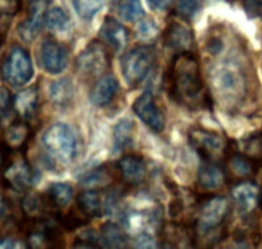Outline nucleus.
Masks as SVG:
<instances>
[{"mask_svg":"<svg viewBox=\"0 0 262 249\" xmlns=\"http://www.w3.org/2000/svg\"><path fill=\"white\" fill-rule=\"evenodd\" d=\"M89 217L84 216L81 211H71L66 216H59V222L66 230H76L89 222Z\"/></svg>","mask_w":262,"mask_h":249,"instance_id":"32","label":"nucleus"},{"mask_svg":"<svg viewBox=\"0 0 262 249\" xmlns=\"http://www.w3.org/2000/svg\"><path fill=\"white\" fill-rule=\"evenodd\" d=\"M51 102L59 107H68L74 99V84L69 78H61L53 82L49 87Z\"/></svg>","mask_w":262,"mask_h":249,"instance_id":"21","label":"nucleus"},{"mask_svg":"<svg viewBox=\"0 0 262 249\" xmlns=\"http://www.w3.org/2000/svg\"><path fill=\"white\" fill-rule=\"evenodd\" d=\"M18 244L12 238H2L0 239V248H17Z\"/></svg>","mask_w":262,"mask_h":249,"instance_id":"40","label":"nucleus"},{"mask_svg":"<svg viewBox=\"0 0 262 249\" xmlns=\"http://www.w3.org/2000/svg\"><path fill=\"white\" fill-rule=\"evenodd\" d=\"M42 145L49 156L60 163H71L77 156V137L73 129L63 123L51 125L42 135Z\"/></svg>","mask_w":262,"mask_h":249,"instance_id":"4","label":"nucleus"},{"mask_svg":"<svg viewBox=\"0 0 262 249\" xmlns=\"http://www.w3.org/2000/svg\"><path fill=\"white\" fill-rule=\"evenodd\" d=\"M243 7L251 17H262V0H243Z\"/></svg>","mask_w":262,"mask_h":249,"instance_id":"36","label":"nucleus"},{"mask_svg":"<svg viewBox=\"0 0 262 249\" xmlns=\"http://www.w3.org/2000/svg\"><path fill=\"white\" fill-rule=\"evenodd\" d=\"M229 214V202L220 196H212L201 205L197 219V230L200 234H209L222 227Z\"/></svg>","mask_w":262,"mask_h":249,"instance_id":"6","label":"nucleus"},{"mask_svg":"<svg viewBox=\"0 0 262 249\" xmlns=\"http://www.w3.org/2000/svg\"><path fill=\"white\" fill-rule=\"evenodd\" d=\"M138 30H140L141 35L145 36V37L154 35V33L158 31L156 30V26L151 22H142L140 25V28H138Z\"/></svg>","mask_w":262,"mask_h":249,"instance_id":"38","label":"nucleus"},{"mask_svg":"<svg viewBox=\"0 0 262 249\" xmlns=\"http://www.w3.org/2000/svg\"><path fill=\"white\" fill-rule=\"evenodd\" d=\"M13 109L17 111L20 119L31 122L36 117L38 109L37 87L32 86L20 91L13 100Z\"/></svg>","mask_w":262,"mask_h":249,"instance_id":"18","label":"nucleus"},{"mask_svg":"<svg viewBox=\"0 0 262 249\" xmlns=\"http://www.w3.org/2000/svg\"><path fill=\"white\" fill-rule=\"evenodd\" d=\"M210 82L214 97L220 105L234 106L245 96V76L233 63H224L212 69Z\"/></svg>","mask_w":262,"mask_h":249,"instance_id":"2","label":"nucleus"},{"mask_svg":"<svg viewBox=\"0 0 262 249\" xmlns=\"http://www.w3.org/2000/svg\"><path fill=\"white\" fill-rule=\"evenodd\" d=\"M79 183L89 188H100L110 183V174L105 166H99L79 178Z\"/></svg>","mask_w":262,"mask_h":249,"instance_id":"28","label":"nucleus"},{"mask_svg":"<svg viewBox=\"0 0 262 249\" xmlns=\"http://www.w3.org/2000/svg\"><path fill=\"white\" fill-rule=\"evenodd\" d=\"M148 5H150L152 9L155 10H166L170 4L173 3V0H147Z\"/></svg>","mask_w":262,"mask_h":249,"instance_id":"37","label":"nucleus"},{"mask_svg":"<svg viewBox=\"0 0 262 249\" xmlns=\"http://www.w3.org/2000/svg\"><path fill=\"white\" fill-rule=\"evenodd\" d=\"M189 143L192 147L201 155L205 161H216L225 157L228 147L225 146L224 138L215 132L193 128L188 133Z\"/></svg>","mask_w":262,"mask_h":249,"instance_id":"7","label":"nucleus"},{"mask_svg":"<svg viewBox=\"0 0 262 249\" xmlns=\"http://www.w3.org/2000/svg\"><path fill=\"white\" fill-rule=\"evenodd\" d=\"M13 148L7 142H0V175L4 174L8 165L13 160Z\"/></svg>","mask_w":262,"mask_h":249,"instance_id":"35","label":"nucleus"},{"mask_svg":"<svg viewBox=\"0 0 262 249\" xmlns=\"http://www.w3.org/2000/svg\"><path fill=\"white\" fill-rule=\"evenodd\" d=\"M133 111L154 132L160 133L165 128V117L150 91L143 92L136 100L133 104Z\"/></svg>","mask_w":262,"mask_h":249,"instance_id":"10","label":"nucleus"},{"mask_svg":"<svg viewBox=\"0 0 262 249\" xmlns=\"http://www.w3.org/2000/svg\"><path fill=\"white\" fill-rule=\"evenodd\" d=\"M202 0H178L177 14L184 20H191L201 9Z\"/></svg>","mask_w":262,"mask_h":249,"instance_id":"31","label":"nucleus"},{"mask_svg":"<svg viewBox=\"0 0 262 249\" xmlns=\"http://www.w3.org/2000/svg\"><path fill=\"white\" fill-rule=\"evenodd\" d=\"M77 207L89 219L101 216L102 201L100 194L94 189L84 191L77 197Z\"/></svg>","mask_w":262,"mask_h":249,"instance_id":"23","label":"nucleus"},{"mask_svg":"<svg viewBox=\"0 0 262 249\" xmlns=\"http://www.w3.org/2000/svg\"><path fill=\"white\" fill-rule=\"evenodd\" d=\"M77 71L84 77H95L110 68V58L106 48L99 41H92L78 55Z\"/></svg>","mask_w":262,"mask_h":249,"instance_id":"8","label":"nucleus"},{"mask_svg":"<svg viewBox=\"0 0 262 249\" xmlns=\"http://www.w3.org/2000/svg\"><path fill=\"white\" fill-rule=\"evenodd\" d=\"M168 89L171 99L178 104L193 109L201 104L204 81L200 61L193 51L177 53L168 69Z\"/></svg>","mask_w":262,"mask_h":249,"instance_id":"1","label":"nucleus"},{"mask_svg":"<svg viewBox=\"0 0 262 249\" xmlns=\"http://www.w3.org/2000/svg\"><path fill=\"white\" fill-rule=\"evenodd\" d=\"M4 182L9 188L17 192H25L37 183L38 174L31 168L23 157L13 159L3 174Z\"/></svg>","mask_w":262,"mask_h":249,"instance_id":"9","label":"nucleus"},{"mask_svg":"<svg viewBox=\"0 0 262 249\" xmlns=\"http://www.w3.org/2000/svg\"><path fill=\"white\" fill-rule=\"evenodd\" d=\"M3 79L12 87H22L33 76L30 54L20 46H14L2 66Z\"/></svg>","mask_w":262,"mask_h":249,"instance_id":"5","label":"nucleus"},{"mask_svg":"<svg viewBox=\"0 0 262 249\" xmlns=\"http://www.w3.org/2000/svg\"><path fill=\"white\" fill-rule=\"evenodd\" d=\"M46 0H32L28 7V17L18 25V35L26 42H32L45 23Z\"/></svg>","mask_w":262,"mask_h":249,"instance_id":"12","label":"nucleus"},{"mask_svg":"<svg viewBox=\"0 0 262 249\" xmlns=\"http://www.w3.org/2000/svg\"><path fill=\"white\" fill-rule=\"evenodd\" d=\"M118 13L127 22H136L145 15L140 0H118Z\"/></svg>","mask_w":262,"mask_h":249,"instance_id":"29","label":"nucleus"},{"mask_svg":"<svg viewBox=\"0 0 262 249\" xmlns=\"http://www.w3.org/2000/svg\"><path fill=\"white\" fill-rule=\"evenodd\" d=\"M227 182V171L216 161H204L199 170L200 186L207 191L222 188Z\"/></svg>","mask_w":262,"mask_h":249,"instance_id":"17","label":"nucleus"},{"mask_svg":"<svg viewBox=\"0 0 262 249\" xmlns=\"http://www.w3.org/2000/svg\"><path fill=\"white\" fill-rule=\"evenodd\" d=\"M163 40L166 48L176 50L177 53L192 51L194 45L193 32L179 22H173L166 27Z\"/></svg>","mask_w":262,"mask_h":249,"instance_id":"13","label":"nucleus"},{"mask_svg":"<svg viewBox=\"0 0 262 249\" xmlns=\"http://www.w3.org/2000/svg\"><path fill=\"white\" fill-rule=\"evenodd\" d=\"M31 137V125L27 120H15L5 132V142L13 150L22 151Z\"/></svg>","mask_w":262,"mask_h":249,"instance_id":"20","label":"nucleus"},{"mask_svg":"<svg viewBox=\"0 0 262 249\" xmlns=\"http://www.w3.org/2000/svg\"><path fill=\"white\" fill-rule=\"evenodd\" d=\"M4 118H5V115H4V112H3L2 107H0V127H2V122H3V119H4Z\"/></svg>","mask_w":262,"mask_h":249,"instance_id":"42","label":"nucleus"},{"mask_svg":"<svg viewBox=\"0 0 262 249\" xmlns=\"http://www.w3.org/2000/svg\"><path fill=\"white\" fill-rule=\"evenodd\" d=\"M229 148V147H228ZM227 169L234 176L239 179H246L251 176L255 171L253 163L245 155H241L238 152H227Z\"/></svg>","mask_w":262,"mask_h":249,"instance_id":"25","label":"nucleus"},{"mask_svg":"<svg viewBox=\"0 0 262 249\" xmlns=\"http://www.w3.org/2000/svg\"><path fill=\"white\" fill-rule=\"evenodd\" d=\"M133 134V123L128 119H123L122 122L118 123L114 128V151L124 150L127 146L132 142Z\"/></svg>","mask_w":262,"mask_h":249,"instance_id":"26","label":"nucleus"},{"mask_svg":"<svg viewBox=\"0 0 262 249\" xmlns=\"http://www.w3.org/2000/svg\"><path fill=\"white\" fill-rule=\"evenodd\" d=\"M118 92H119V82L117 77L113 74H106L101 77L92 87L90 92V100L95 106L104 107L115 99Z\"/></svg>","mask_w":262,"mask_h":249,"instance_id":"16","label":"nucleus"},{"mask_svg":"<svg viewBox=\"0 0 262 249\" xmlns=\"http://www.w3.org/2000/svg\"><path fill=\"white\" fill-rule=\"evenodd\" d=\"M232 196L242 214L253 211L258 202V188L251 182H238L232 189Z\"/></svg>","mask_w":262,"mask_h":249,"instance_id":"19","label":"nucleus"},{"mask_svg":"<svg viewBox=\"0 0 262 249\" xmlns=\"http://www.w3.org/2000/svg\"><path fill=\"white\" fill-rule=\"evenodd\" d=\"M118 171H119L122 180L129 186H138L142 183L147 174V168L141 156L125 155L118 161Z\"/></svg>","mask_w":262,"mask_h":249,"instance_id":"14","label":"nucleus"},{"mask_svg":"<svg viewBox=\"0 0 262 249\" xmlns=\"http://www.w3.org/2000/svg\"><path fill=\"white\" fill-rule=\"evenodd\" d=\"M69 54L64 45L58 41L46 38L41 43L40 63L42 68L50 74H59L68 65Z\"/></svg>","mask_w":262,"mask_h":249,"instance_id":"11","label":"nucleus"},{"mask_svg":"<svg viewBox=\"0 0 262 249\" xmlns=\"http://www.w3.org/2000/svg\"><path fill=\"white\" fill-rule=\"evenodd\" d=\"M222 49H223V42H222V40L217 37L211 38V40L209 41V43H207V50H209L211 54L220 53V51H222Z\"/></svg>","mask_w":262,"mask_h":249,"instance_id":"39","label":"nucleus"},{"mask_svg":"<svg viewBox=\"0 0 262 249\" xmlns=\"http://www.w3.org/2000/svg\"><path fill=\"white\" fill-rule=\"evenodd\" d=\"M45 198L50 209H64L73 198V188L67 183H53L46 191Z\"/></svg>","mask_w":262,"mask_h":249,"instance_id":"22","label":"nucleus"},{"mask_svg":"<svg viewBox=\"0 0 262 249\" xmlns=\"http://www.w3.org/2000/svg\"><path fill=\"white\" fill-rule=\"evenodd\" d=\"M101 243L107 248H125L128 245L127 234L115 222H105L100 230Z\"/></svg>","mask_w":262,"mask_h":249,"instance_id":"24","label":"nucleus"},{"mask_svg":"<svg viewBox=\"0 0 262 249\" xmlns=\"http://www.w3.org/2000/svg\"><path fill=\"white\" fill-rule=\"evenodd\" d=\"M45 25L53 32H64L69 28V18L61 8H51L45 14Z\"/></svg>","mask_w":262,"mask_h":249,"instance_id":"27","label":"nucleus"},{"mask_svg":"<svg viewBox=\"0 0 262 249\" xmlns=\"http://www.w3.org/2000/svg\"><path fill=\"white\" fill-rule=\"evenodd\" d=\"M3 42H4V38H3V36L0 35V49H2V45H3Z\"/></svg>","mask_w":262,"mask_h":249,"instance_id":"43","label":"nucleus"},{"mask_svg":"<svg viewBox=\"0 0 262 249\" xmlns=\"http://www.w3.org/2000/svg\"><path fill=\"white\" fill-rule=\"evenodd\" d=\"M73 7L79 18L90 20L104 7V0H73Z\"/></svg>","mask_w":262,"mask_h":249,"instance_id":"30","label":"nucleus"},{"mask_svg":"<svg viewBox=\"0 0 262 249\" xmlns=\"http://www.w3.org/2000/svg\"><path fill=\"white\" fill-rule=\"evenodd\" d=\"M155 61L156 50L151 45L136 46L125 53L120 60V66L128 86H140L151 73Z\"/></svg>","mask_w":262,"mask_h":249,"instance_id":"3","label":"nucleus"},{"mask_svg":"<svg viewBox=\"0 0 262 249\" xmlns=\"http://www.w3.org/2000/svg\"><path fill=\"white\" fill-rule=\"evenodd\" d=\"M100 237H97L95 234V232H86L82 234V237H79L78 239L74 242L73 247L74 248H100L99 243Z\"/></svg>","mask_w":262,"mask_h":249,"instance_id":"33","label":"nucleus"},{"mask_svg":"<svg viewBox=\"0 0 262 249\" xmlns=\"http://www.w3.org/2000/svg\"><path fill=\"white\" fill-rule=\"evenodd\" d=\"M8 212V202L5 199V197L0 193V221L4 219V216Z\"/></svg>","mask_w":262,"mask_h":249,"instance_id":"41","label":"nucleus"},{"mask_svg":"<svg viewBox=\"0 0 262 249\" xmlns=\"http://www.w3.org/2000/svg\"><path fill=\"white\" fill-rule=\"evenodd\" d=\"M99 35L101 40L105 43H107V46L113 49L115 53L123 50L127 46L128 37H129L127 28L122 23L118 22L117 19L110 17L105 18L104 23L100 28Z\"/></svg>","mask_w":262,"mask_h":249,"instance_id":"15","label":"nucleus"},{"mask_svg":"<svg viewBox=\"0 0 262 249\" xmlns=\"http://www.w3.org/2000/svg\"><path fill=\"white\" fill-rule=\"evenodd\" d=\"M22 8V0H0V17H13Z\"/></svg>","mask_w":262,"mask_h":249,"instance_id":"34","label":"nucleus"}]
</instances>
